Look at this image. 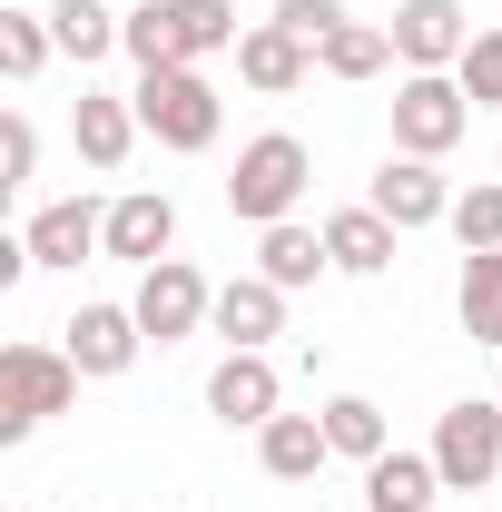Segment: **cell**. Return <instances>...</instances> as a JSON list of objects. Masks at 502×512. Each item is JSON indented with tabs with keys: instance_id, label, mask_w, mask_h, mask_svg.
Returning a JSON list of instances; mask_svg holds the SVG:
<instances>
[{
	"instance_id": "obj_1",
	"label": "cell",
	"mask_w": 502,
	"mask_h": 512,
	"mask_svg": "<svg viewBox=\"0 0 502 512\" xmlns=\"http://www.w3.org/2000/svg\"><path fill=\"white\" fill-rule=\"evenodd\" d=\"M237 40L247 30H237L227 0H138L128 30H119V50L138 69H207V60H227Z\"/></svg>"
},
{
	"instance_id": "obj_2",
	"label": "cell",
	"mask_w": 502,
	"mask_h": 512,
	"mask_svg": "<svg viewBox=\"0 0 502 512\" xmlns=\"http://www.w3.org/2000/svg\"><path fill=\"white\" fill-rule=\"evenodd\" d=\"M315 158L296 128H266L237 148V168H227V217H247V227H276V217H296V197H306Z\"/></svg>"
},
{
	"instance_id": "obj_3",
	"label": "cell",
	"mask_w": 502,
	"mask_h": 512,
	"mask_svg": "<svg viewBox=\"0 0 502 512\" xmlns=\"http://www.w3.org/2000/svg\"><path fill=\"white\" fill-rule=\"evenodd\" d=\"M79 404V365L69 345H10L0 355V444H30L50 414Z\"/></svg>"
},
{
	"instance_id": "obj_4",
	"label": "cell",
	"mask_w": 502,
	"mask_h": 512,
	"mask_svg": "<svg viewBox=\"0 0 502 512\" xmlns=\"http://www.w3.org/2000/svg\"><path fill=\"white\" fill-rule=\"evenodd\" d=\"M138 128L158 138V148H178V158H197V148H217V128H227V109H217V89H207V69H138Z\"/></svg>"
},
{
	"instance_id": "obj_5",
	"label": "cell",
	"mask_w": 502,
	"mask_h": 512,
	"mask_svg": "<svg viewBox=\"0 0 502 512\" xmlns=\"http://www.w3.org/2000/svg\"><path fill=\"white\" fill-rule=\"evenodd\" d=\"M463 128H473L463 79H453V69H404V89H394V148H404V158H443Z\"/></svg>"
},
{
	"instance_id": "obj_6",
	"label": "cell",
	"mask_w": 502,
	"mask_h": 512,
	"mask_svg": "<svg viewBox=\"0 0 502 512\" xmlns=\"http://www.w3.org/2000/svg\"><path fill=\"white\" fill-rule=\"evenodd\" d=\"M434 473H443V493H483L502 473V394H473L434 424Z\"/></svg>"
},
{
	"instance_id": "obj_7",
	"label": "cell",
	"mask_w": 502,
	"mask_h": 512,
	"mask_svg": "<svg viewBox=\"0 0 502 512\" xmlns=\"http://www.w3.org/2000/svg\"><path fill=\"white\" fill-rule=\"evenodd\" d=\"M138 325H148V345H188L197 325L217 316V286L197 276L188 256H158V266H138Z\"/></svg>"
},
{
	"instance_id": "obj_8",
	"label": "cell",
	"mask_w": 502,
	"mask_h": 512,
	"mask_svg": "<svg viewBox=\"0 0 502 512\" xmlns=\"http://www.w3.org/2000/svg\"><path fill=\"white\" fill-rule=\"evenodd\" d=\"M365 207L414 237V227H443V217H453V178H443L434 158H404V148H394V158L375 168V188H365Z\"/></svg>"
},
{
	"instance_id": "obj_9",
	"label": "cell",
	"mask_w": 502,
	"mask_h": 512,
	"mask_svg": "<svg viewBox=\"0 0 502 512\" xmlns=\"http://www.w3.org/2000/svg\"><path fill=\"white\" fill-rule=\"evenodd\" d=\"M384 30H394V60H404V69H463V50H473L463 0H404Z\"/></svg>"
},
{
	"instance_id": "obj_10",
	"label": "cell",
	"mask_w": 502,
	"mask_h": 512,
	"mask_svg": "<svg viewBox=\"0 0 502 512\" xmlns=\"http://www.w3.org/2000/svg\"><path fill=\"white\" fill-rule=\"evenodd\" d=\"M20 247H30V266H79V256H109V207H89V197H50V207L20 227Z\"/></svg>"
},
{
	"instance_id": "obj_11",
	"label": "cell",
	"mask_w": 502,
	"mask_h": 512,
	"mask_svg": "<svg viewBox=\"0 0 502 512\" xmlns=\"http://www.w3.org/2000/svg\"><path fill=\"white\" fill-rule=\"evenodd\" d=\"M276 404H286V384H276L266 355H227V365L207 375V414H217L227 434H266V424H276Z\"/></svg>"
},
{
	"instance_id": "obj_12",
	"label": "cell",
	"mask_w": 502,
	"mask_h": 512,
	"mask_svg": "<svg viewBox=\"0 0 502 512\" xmlns=\"http://www.w3.org/2000/svg\"><path fill=\"white\" fill-rule=\"evenodd\" d=\"M60 335H69V365H79V375H128V365H138V345H148L138 306H79Z\"/></svg>"
},
{
	"instance_id": "obj_13",
	"label": "cell",
	"mask_w": 502,
	"mask_h": 512,
	"mask_svg": "<svg viewBox=\"0 0 502 512\" xmlns=\"http://www.w3.org/2000/svg\"><path fill=\"white\" fill-rule=\"evenodd\" d=\"M207 325L227 335V355H266V335H286V286L276 276H227Z\"/></svg>"
},
{
	"instance_id": "obj_14",
	"label": "cell",
	"mask_w": 502,
	"mask_h": 512,
	"mask_svg": "<svg viewBox=\"0 0 502 512\" xmlns=\"http://www.w3.org/2000/svg\"><path fill=\"white\" fill-rule=\"evenodd\" d=\"M237 79H247L256 99H296L315 79V50L296 30H276V20H247V40H237Z\"/></svg>"
},
{
	"instance_id": "obj_15",
	"label": "cell",
	"mask_w": 502,
	"mask_h": 512,
	"mask_svg": "<svg viewBox=\"0 0 502 512\" xmlns=\"http://www.w3.org/2000/svg\"><path fill=\"white\" fill-rule=\"evenodd\" d=\"M69 138H79V158L99 168V178H119L128 148L148 138L138 128V99H109V89H79V109H69Z\"/></svg>"
},
{
	"instance_id": "obj_16",
	"label": "cell",
	"mask_w": 502,
	"mask_h": 512,
	"mask_svg": "<svg viewBox=\"0 0 502 512\" xmlns=\"http://www.w3.org/2000/svg\"><path fill=\"white\" fill-rule=\"evenodd\" d=\"M168 247H178V197H158V188L109 197V256L119 266H158Z\"/></svg>"
},
{
	"instance_id": "obj_17",
	"label": "cell",
	"mask_w": 502,
	"mask_h": 512,
	"mask_svg": "<svg viewBox=\"0 0 502 512\" xmlns=\"http://www.w3.org/2000/svg\"><path fill=\"white\" fill-rule=\"evenodd\" d=\"M394 247H404V227L375 217V207H335V217H325V256H335V276H384Z\"/></svg>"
},
{
	"instance_id": "obj_18",
	"label": "cell",
	"mask_w": 502,
	"mask_h": 512,
	"mask_svg": "<svg viewBox=\"0 0 502 512\" xmlns=\"http://www.w3.org/2000/svg\"><path fill=\"white\" fill-rule=\"evenodd\" d=\"M256 463H266L276 483H315V473L335 463V444H325V414H276V424L256 434Z\"/></svg>"
},
{
	"instance_id": "obj_19",
	"label": "cell",
	"mask_w": 502,
	"mask_h": 512,
	"mask_svg": "<svg viewBox=\"0 0 502 512\" xmlns=\"http://www.w3.org/2000/svg\"><path fill=\"white\" fill-rule=\"evenodd\" d=\"M119 30H128L119 0H50V40H60V60H79V69L109 60V50H119Z\"/></svg>"
},
{
	"instance_id": "obj_20",
	"label": "cell",
	"mask_w": 502,
	"mask_h": 512,
	"mask_svg": "<svg viewBox=\"0 0 502 512\" xmlns=\"http://www.w3.org/2000/svg\"><path fill=\"white\" fill-rule=\"evenodd\" d=\"M434 493H443L434 453H375L365 463V512H434Z\"/></svg>"
},
{
	"instance_id": "obj_21",
	"label": "cell",
	"mask_w": 502,
	"mask_h": 512,
	"mask_svg": "<svg viewBox=\"0 0 502 512\" xmlns=\"http://www.w3.org/2000/svg\"><path fill=\"white\" fill-rule=\"evenodd\" d=\"M325 266H335V256H325V227H296V217H276V227L256 237V276H276L286 296H296V286H315Z\"/></svg>"
},
{
	"instance_id": "obj_22",
	"label": "cell",
	"mask_w": 502,
	"mask_h": 512,
	"mask_svg": "<svg viewBox=\"0 0 502 512\" xmlns=\"http://www.w3.org/2000/svg\"><path fill=\"white\" fill-rule=\"evenodd\" d=\"M453 316H463L473 345H493V355H502V247L463 256V276H453Z\"/></svg>"
},
{
	"instance_id": "obj_23",
	"label": "cell",
	"mask_w": 502,
	"mask_h": 512,
	"mask_svg": "<svg viewBox=\"0 0 502 512\" xmlns=\"http://www.w3.org/2000/svg\"><path fill=\"white\" fill-rule=\"evenodd\" d=\"M325 444L345 453V463L394 453V444H384V404H375V394H335V404H325Z\"/></svg>"
},
{
	"instance_id": "obj_24",
	"label": "cell",
	"mask_w": 502,
	"mask_h": 512,
	"mask_svg": "<svg viewBox=\"0 0 502 512\" xmlns=\"http://www.w3.org/2000/svg\"><path fill=\"white\" fill-rule=\"evenodd\" d=\"M384 60H394V30H375V20H345V30L315 50V69H325V79H375Z\"/></svg>"
},
{
	"instance_id": "obj_25",
	"label": "cell",
	"mask_w": 502,
	"mask_h": 512,
	"mask_svg": "<svg viewBox=\"0 0 502 512\" xmlns=\"http://www.w3.org/2000/svg\"><path fill=\"white\" fill-rule=\"evenodd\" d=\"M50 50H60V40H50V10H0V69H10V79H40Z\"/></svg>"
},
{
	"instance_id": "obj_26",
	"label": "cell",
	"mask_w": 502,
	"mask_h": 512,
	"mask_svg": "<svg viewBox=\"0 0 502 512\" xmlns=\"http://www.w3.org/2000/svg\"><path fill=\"white\" fill-rule=\"evenodd\" d=\"M443 227L463 237V256L502 247V178H483V188H463V197H453V217H443Z\"/></svg>"
},
{
	"instance_id": "obj_27",
	"label": "cell",
	"mask_w": 502,
	"mask_h": 512,
	"mask_svg": "<svg viewBox=\"0 0 502 512\" xmlns=\"http://www.w3.org/2000/svg\"><path fill=\"white\" fill-rule=\"evenodd\" d=\"M453 79H463V99H473V109H502V30H473V50H463Z\"/></svg>"
},
{
	"instance_id": "obj_28",
	"label": "cell",
	"mask_w": 502,
	"mask_h": 512,
	"mask_svg": "<svg viewBox=\"0 0 502 512\" xmlns=\"http://www.w3.org/2000/svg\"><path fill=\"white\" fill-rule=\"evenodd\" d=\"M345 20H355V10H345V0H276V30H296V40H306V50H325V40H335V30H345Z\"/></svg>"
},
{
	"instance_id": "obj_29",
	"label": "cell",
	"mask_w": 502,
	"mask_h": 512,
	"mask_svg": "<svg viewBox=\"0 0 502 512\" xmlns=\"http://www.w3.org/2000/svg\"><path fill=\"white\" fill-rule=\"evenodd\" d=\"M30 168H40V128L10 109L0 119V188H30Z\"/></svg>"
},
{
	"instance_id": "obj_30",
	"label": "cell",
	"mask_w": 502,
	"mask_h": 512,
	"mask_svg": "<svg viewBox=\"0 0 502 512\" xmlns=\"http://www.w3.org/2000/svg\"><path fill=\"white\" fill-rule=\"evenodd\" d=\"M119 10H138V0H119Z\"/></svg>"
},
{
	"instance_id": "obj_31",
	"label": "cell",
	"mask_w": 502,
	"mask_h": 512,
	"mask_svg": "<svg viewBox=\"0 0 502 512\" xmlns=\"http://www.w3.org/2000/svg\"><path fill=\"white\" fill-rule=\"evenodd\" d=\"M493 178H502V168H493Z\"/></svg>"
},
{
	"instance_id": "obj_32",
	"label": "cell",
	"mask_w": 502,
	"mask_h": 512,
	"mask_svg": "<svg viewBox=\"0 0 502 512\" xmlns=\"http://www.w3.org/2000/svg\"><path fill=\"white\" fill-rule=\"evenodd\" d=\"M493 394H502V384H493Z\"/></svg>"
}]
</instances>
